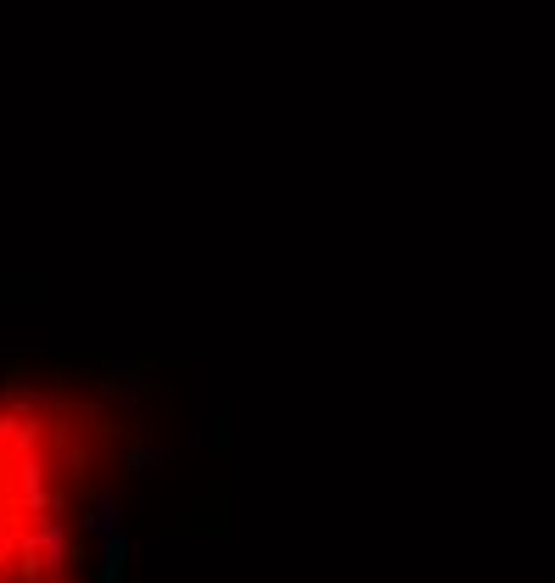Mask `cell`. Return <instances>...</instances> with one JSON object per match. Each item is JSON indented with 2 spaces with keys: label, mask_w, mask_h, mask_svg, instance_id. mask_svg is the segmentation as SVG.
<instances>
[{
  "label": "cell",
  "mask_w": 555,
  "mask_h": 583,
  "mask_svg": "<svg viewBox=\"0 0 555 583\" xmlns=\"http://www.w3.org/2000/svg\"><path fill=\"white\" fill-rule=\"evenodd\" d=\"M118 415L73 387H0V583H90L85 511Z\"/></svg>",
  "instance_id": "6da1fadb"
}]
</instances>
